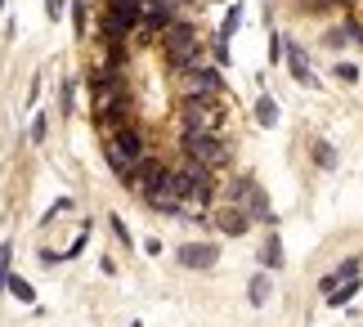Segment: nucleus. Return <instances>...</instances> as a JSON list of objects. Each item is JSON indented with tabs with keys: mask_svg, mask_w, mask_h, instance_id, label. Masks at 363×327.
Here are the masks:
<instances>
[{
	"mask_svg": "<svg viewBox=\"0 0 363 327\" xmlns=\"http://www.w3.org/2000/svg\"><path fill=\"white\" fill-rule=\"evenodd\" d=\"M175 184H179V197H184V206H193L202 216L206 206H211V197H216V179H211V166H202V162H189L175 170Z\"/></svg>",
	"mask_w": 363,
	"mask_h": 327,
	"instance_id": "f257e3e1",
	"label": "nucleus"
},
{
	"mask_svg": "<svg viewBox=\"0 0 363 327\" xmlns=\"http://www.w3.org/2000/svg\"><path fill=\"white\" fill-rule=\"evenodd\" d=\"M175 117H179V131H211V135H220V126H225V108H220V94L216 99L184 94Z\"/></svg>",
	"mask_w": 363,
	"mask_h": 327,
	"instance_id": "f03ea898",
	"label": "nucleus"
},
{
	"mask_svg": "<svg viewBox=\"0 0 363 327\" xmlns=\"http://www.w3.org/2000/svg\"><path fill=\"white\" fill-rule=\"evenodd\" d=\"M179 153H184L189 162H202V166H225L229 157V148H225V139L211 135V131H179Z\"/></svg>",
	"mask_w": 363,
	"mask_h": 327,
	"instance_id": "7ed1b4c3",
	"label": "nucleus"
},
{
	"mask_svg": "<svg viewBox=\"0 0 363 327\" xmlns=\"http://www.w3.org/2000/svg\"><path fill=\"white\" fill-rule=\"evenodd\" d=\"M229 202H233V206H242L251 220H269V224H274L269 197H264V189H260L256 179H238V184H233V193H229Z\"/></svg>",
	"mask_w": 363,
	"mask_h": 327,
	"instance_id": "20e7f679",
	"label": "nucleus"
},
{
	"mask_svg": "<svg viewBox=\"0 0 363 327\" xmlns=\"http://www.w3.org/2000/svg\"><path fill=\"white\" fill-rule=\"evenodd\" d=\"M220 90H225V77H220V67H193V72H184V94H202V99H216Z\"/></svg>",
	"mask_w": 363,
	"mask_h": 327,
	"instance_id": "39448f33",
	"label": "nucleus"
},
{
	"mask_svg": "<svg viewBox=\"0 0 363 327\" xmlns=\"http://www.w3.org/2000/svg\"><path fill=\"white\" fill-rule=\"evenodd\" d=\"M242 27V5L233 0V5L225 9V23H220V32H216V50H211V59H216V67H225L229 63V36Z\"/></svg>",
	"mask_w": 363,
	"mask_h": 327,
	"instance_id": "423d86ee",
	"label": "nucleus"
},
{
	"mask_svg": "<svg viewBox=\"0 0 363 327\" xmlns=\"http://www.w3.org/2000/svg\"><path fill=\"white\" fill-rule=\"evenodd\" d=\"M175 260L184 265V269H211L220 260V247L216 243H184L175 251Z\"/></svg>",
	"mask_w": 363,
	"mask_h": 327,
	"instance_id": "0eeeda50",
	"label": "nucleus"
},
{
	"mask_svg": "<svg viewBox=\"0 0 363 327\" xmlns=\"http://www.w3.org/2000/svg\"><path fill=\"white\" fill-rule=\"evenodd\" d=\"M247 224H251V216H247V211L242 206H225V211H216V229L220 233H229V238H242L247 233Z\"/></svg>",
	"mask_w": 363,
	"mask_h": 327,
	"instance_id": "6e6552de",
	"label": "nucleus"
},
{
	"mask_svg": "<svg viewBox=\"0 0 363 327\" xmlns=\"http://www.w3.org/2000/svg\"><path fill=\"white\" fill-rule=\"evenodd\" d=\"M162 50H175V45H193V40H198V27H193L189 18H175L171 27H162Z\"/></svg>",
	"mask_w": 363,
	"mask_h": 327,
	"instance_id": "1a4fd4ad",
	"label": "nucleus"
},
{
	"mask_svg": "<svg viewBox=\"0 0 363 327\" xmlns=\"http://www.w3.org/2000/svg\"><path fill=\"white\" fill-rule=\"evenodd\" d=\"M287 67H291V77H296L301 85H314L310 59H305V50H301V45H287Z\"/></svg>",
	"mask_w": 363,
	"mask_h": 327,
	"instance_id": "9d476101",
	"label": "nucleus"
},
{
	"mask_svg": "<svg viewBox=\"0 0 363 327\" xmlns=\"http://www.w3.org/2000/svg\"><path fill=\"white\" fill-rule=\"evenodd\" d=\"M260 260H264V269H283V238L274 229H269V238H264V247H260Z\"/></svg>",
	"mask_w": 363,
	"mask_h": 327,
	"instance_id": "9b49d317",
	"label": "nucleus"
},
{
	"mask_svg": "<svg viewBox=\"0 0 363 327\" xmlns=\"http://www.w3.org/2000/svg\"><path fill=\"white\" fill-rule=\"evenodd\" d=\"M5 292H9L18 305H36V287H32L27 278H18V274H9V287H5Z\"/></svg>",
	"mask_w": 363,
	"mask_h": 327,
	"instance_id": "f8f14e48",
	"label": "nucleus"
},
{
	"mask_svg": "<svg viewBox=\"0 0 363 327\" xmlns=\"http://www.w3.org/2000/svg\"><path fill=\"white\" fill-rule=\"evenodd\" d=\"M247 296H251V305H269V274H256V278H251L247 282Z\"/></svg>",
	"mask_w": 363,
	"mask_h": 327,
	"instance_id": "ddd939ff",
	"label": "nucleus"
},
{
	"mask_svg": "<svg viewBox=\"0 0 363 327\" xmlns=\"http://www.w3.org/2000/svg\"><path fill=\"white\" fill-rule=\"evenodd\" d=\"M354 296H359V278H345L337 292H328V305H337V309H341V305H350Z\"/></svg>",
	"mask_w": 363,
	"mask_h": 327,
	"instance_id": "4468645a",
	"label": "nucleus"
},
{
	"mask_svg": "<svg viewBox=\"0 0 363 327\" xmlns=\"http://www.w3.org/2000/svg\"><path fill=\"white\" fill-rule=\"evenodd\" d=\"M256 121H260V126H278V104H274L269 94L256 99Z\"/></svg>",
	"mask_w": 363,
	"mask_h": 327,
	"instance_id": "2eb2a0df",
	"label": "nucleus"
},
{
	"mask_svg": "<svg viewBox=\"0 0 363 327\" xmlns=\"http://www.w3.org/2000/svg\"><path fill=\"white\" fill-rule=\"evenodd\" d=\"M310 153H314V162L323 166V170H332V166H337V148H332L328 139H314V148H310Z\"/></svg>",
	"mask_w": 363,
	"mask_h": 327,
	"instance_id": "dca6fc26",
	"label": "nucleus"
},
{
	"mask_svg": "<svg viewBox=\"0 0 363 327\" xmlns=\"http://www.w3.org/2000/svg\"><path fill=\"white\" fill-rule=\"evenodd\" d=\"M86 13H90L86 0H72V32H77V36H86V23H90Z\"/></svg>",
	"mask_w": 363,
	"mask_h": 327,
	"instance_id": "f3484780",
	"label": "nucleus"
},
{
	"mask_svg": "<svg viewBox=\"0 0 363 327\" xmlns=\"http://www.w3.org/2000/svg\"><path fill=\"white\" fill-rule=\"evenodd\" d=\"M9 260H13V247L5 243L0 247V287H9Z\"/></svg>",
	"mask_w": 363,
	"mask_h": 327,
	"instance_id": "a211bd4d",
	"label": "nucleus"
},
{
	"mask_svg": "<svg viewBox=\"0 0 363 327\" xmlns=\"http://www.w3.org/2000/svg\"><path fill=\"white\" fill-rule=\"evenodd\" d=\"M359 269H363V260H341V265H337V282H345V278H359Z\"/></svg>",
	"mask_w": 363,
	"mask_h": 327,
	"instance_id": "6ab92c4d",
	"label": "nucleus"
},
{
	"mask_svg": "<svg viewBox=\"0 0 363 327\" xmlns=\"http://www.w3.org/2000/svg\"><path fill=\"white\" fill-rule=\"evenodd\" d=\"M337 81L354 85V81H359V67H354V63H337Z\"/></svg>",
	"mask_w": 363,
	"mask_h": 327,
	"instance_id": "aec40b11",
	"label": "nucleus"
},
{
	"mask_svg": "<svg viewBox=\"0 0 363 327\" xmlns=\"http://www.w3.org/2000/svg\"><path fill=\"white\" fill-rule=\"evenodd\" d=\"M45 135H50V117H36V121H32V139L40 144V139H45Z\"/></svg>",
	"mask_w": 363,
	"mask_h": 327,
	"instance_id": "412c9836",
	"label": "nucleus"
},
{
	"mask_svg": "<svg viewBox=\"0 0 363 327\" xmlns=\"http://www.w3.org/2000/svg\"><path fill=\"white\" fill-rule=\"evenodd\" d=\"M108 224H113V233L121 238V243H125V247H130V229H125V220H121V216H113V220H108Z\"/></svg>",
	"mask_w": 363,
	"mask_h": 327,
	"instance_id": "4be33fe9",
	"label": "nucleus"
},
{
	"mask_svg": "<svg viewBox=\"0 0 363 327\" xmlns=\"http://www.w3.org/2000/svg\"><path fill=\"white\" fill-rule=\"evenodd\" d=\"M72 94H77V81L63 85V112H72Z\"/></svg>",
	"mask_w": 363,
	"mask_h": 327,
	"instance_id": "5701e85b",
	"label": "nucleus"
},
{
	"mask_svg": "<svg viewBox=\"0 0 363 327\" xmlns=\"http://www.w3.org/2000/svg\"><path fill=\"white\" fill-rule=\"evenodd\" d=\"M45 13L50 18H63V0H45Z\"/></svg>",
	"mask_w": 363,
	"mask_h": 327,
	"instance_id": "b1692460",
	"label": "nucleus"
},
{
	"mask_svg": "<svg viewBox=\"0 0 363 327\" xmlns=\"http://www.w3.org/2000/svg\"><path fill=\"white\" fill-rule=\"evenodd\" d=\"M345 32H350V36L359 40V45H363V23H345Z\"/></svg>",
	"mask_w": 363,
	"mask_h": 327,
	"instance_id": "393cba45",
	"label": "nucleus"
},
{
	"mask_svg": "<svg viewBox=\"0 0 363 327\" xmlns=\"http://www.w3.org/2000/svg\"><path fill=\"white\" fill-rule=\"evenodd\" d=\"M314 9H332V5H341V0H310Z\"/></svg>",
	"mask_w": 363,
	"mask_h": 327,
	"instance_id": "a878e982",
	"label": "nucleus"
},
{
	"mask_svg": "<svg viewBox=\"0 0 363 327\" xmlns=\"http://www.w3.org/2000/svg\"><path fill=\"white\" fill-rule=\"evenodd\" d=\"M341 5H359V0H341Z\"/></svg>",
	"mask_w": 363,
	"mask_h": 327,
	"instance_id": "bb28decb",
	"label": "nucleus"
},
{
	"mask_svg": "<svg viewBox=\"0 0 363 327\" xmlns=\"http://www.w3.org/2000/svg\"><path fill=\"white\" fill-rule=\"evenodd\" d=\"M130 327H144V323H139V318H135V323H130Z\"/></svg>",
	"mask_w": 363,
	"mask_h": 327,
	"instance_id": "cd10ccee",
	"label": "nucleus"
},
{
	"mask_svg": "<svg viewBox=\"0 0 363 327\" xmlns=\"http://www.w3.org/2000/svg\"><path fill=\"white\" fill-rule=\"evenodd\" d=\"M0 9H5V0H0Z\"/></svg>",
	"mask_w": 363,
	"mask_h": 327,
	"instance_id": "c85d7f7f",
	"label": "nucleus"
}]
</instances>
